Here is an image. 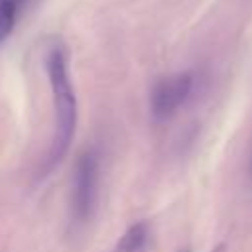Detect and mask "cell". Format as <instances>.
Here are the masks:
<instances>
[{
  "mask_svg": "<svg viewBox=\"0 0 252 252\" xmlns=\"http://www.w3.org/2000/svg\"><path fill=\"white\" fill-rule=\"evenodd\" d=\"M26 2L28 0H0V49L12 35Z\"/></svg>",
  "mask_w": 252,
  "mask_h": 252,
  "instance_id": "cell-5",
  "label": "cell"
},
{
  "mask_svg": "<svg viewBox=\"0 0 252 252\" xmlns=\"http://www.w3.org/2000/svg\"><path fill=\"white\" fill-rule=\"evenodd\" d=\"M100 185V154L96 148L81 152L73 165L69 191V222L75 230L87 226L96 211Z\"/></svg>",
  "mask_w": 252,
  "mask_h": 252,
  "instance_id": "cell-2",
  "label": "cell"
},
{
  "mask_svg": "<svg viewBox=\"0 0 252 252\" xmlns=\"http://www.w3.org/2000/svg\"><path fill=\"white\" fill-rule=\"evenodd\" d=\"M193 91L191 73H175L158 81L150 93V110L156 120L171 118L189 98Z\"/></svg>",
  "mask_w": 252,
  "mask_h": 252,
  "instance_id": "cell-3",
  "label": "cell"
},
{
  "mask_svg": "<svg viewBox=\"0 0 252 252\" xmlns=\"http://www.w3.org/2000/svg\"><path fill=\"white\" fill-rule=\"evenodd\" d=\"M150 244V226L146 222H134L116 242L112 252H146Z\"/></svg>",
  "mask_w": 252,
  "mask_h": 252,
  "instance_id": "cell-4",
  "label": "cell"
},
{
  "mask_svg": "<svg viewBox=\"0 0 252 252\" xmlns=\"http://www.w3.org/2000/svg\"><path fill=\"white\" fill-rule=\"evenodd\" d=\"M45 71L53 96V136L51 144L41 159L39 177H47L67 156L77 126V98L69 73V53L59 41L51 43L45 51Z\"/></svg>",
  "mask_w": 252,
  "mask_h": 252,
  "instance_id": "cell-1",
  "label": "cell"
},
{
  "mask_svg": "<svg viewBox=\"0 0 252 252\" xmlns=\"http://www.w3.org/2000/svg\"><path fill=\"white\" fill-rule=\"evenodd\" d=\"M211 252H226V246H224V244H219V246H215Z\"/></svg>",
  "mask_w": 252,
  "mask_h": 252,
  "instance_id": "cell-6",
  "label": "cell"
},
{
  "mask_svg": "<svg viewBox=\"0 0 252 252\" xmlns=\"http://www.w3.org/2000/svg\"><path fill=\"white\" fill-rule=\"evenodd\" d=\"M179 252H187V250H179Z\"/></svg>",
  "mask_w": 252,
  "mask_h": 252,
  "instance_id": "cell-7",
  "label": "cell"
}]
</instances>
